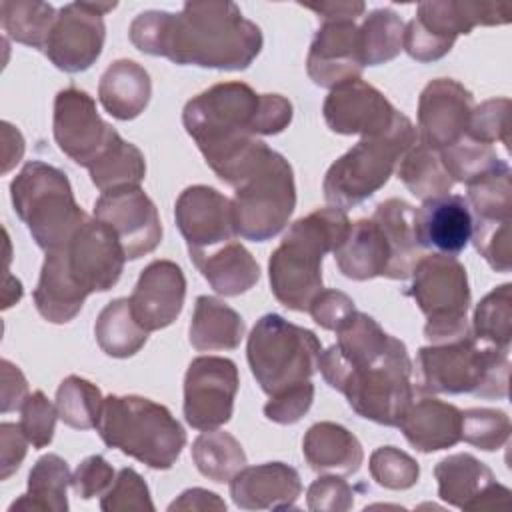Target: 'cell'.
<instances>
[{"label":"cell","instance_id":"obj_37","mask_svg":"<svg viewBox=\"0 0 512 512\" xmlns=\"http://www.w3.org/2000/svg\"><path fill=\"white\" fill-rule=\"evenodd\" d=\"M398 178L422 202L448 194L454 184L440 160V154L418 140L398 162Z\"/></svg>","mask_w":512,"mask_h":512},{"label":"cell","instance_id":"obj_1","mask_svg":"<svg viewBox=\"0 0 512 512\" xmlns=\"http://www.w3.org/2000/svg\"><path fill=\"white\" fill-rule=\"evenodd\" d=\"M128 36L144 54L214 70H246L264 44L260 28L226 0L186 2L178 14L146 10L132 20Z\"/></svg>","mask_w":512,"mask_h":512},{"label":"cell","instance_id":"obj_25","mask_svg":"<svg viewBox=\"0 0 512 512\" xmlns=\"http://www.w3.org/2000/svg\"><path fill=\"white\" fill-rule=\"evenodd\" d=\"M300 494V474L284 462L244 466L230 478V496L244 510H290Z\"/></svg>","mask_w":512,"mask_h":512},{"label":"cell","instance_id":"obj_15","mask_svg":"<svg viewBox=\"0 0 512 512\" xmlns=\"http://www.w3.org/2000/svg\"><path fill=\"white\" fill-rule=\"evenodd\" d=\"M94 218L112 228L124 248L126 260H138L154 252L162 240L156 204L140 186L102 192L94 202Z\"/></svg>","mask_w":512,"mask_h":512},{"label":"cell","instance_id":"obj_29","mask_svg":"<svg viewBox=\"0 0 512 512\" xmlns=\"http://www.w3.org/2000/svg\"><path fill=\"white\" fill-rule=\"evenodd\" d=\"M334 260L346 278L358 282L384 276L390 266V246L376 220L354 222L346 240L336 248Z\"/></svg>","mask_w":512,"mask_h":512},{"label":"cell","instance_id":"obj_40","mask_svg":"<svg viewBox=\"0 0 512 512\" xmlns=\"http://www.w3.org/2000/svg\"><path fill=\"white\" fill-rule=\"evenodd\" d=\"M4 32L20 44L44 50L56 20V10L38 0H4L0 4Z\"/></svg>","mask_w":512,"mask_h":512},{"label":"cell","instance_id":"obj_9","mask_svg":"<svg viewBox=\"0 0 512 512\" xmlns=\"http://www.w3.org/2000/svg\"><path fill=\"white\" fill-rule=\"evenodd\" d=\"M234 190L232 218L240 238L266 242L284 230L296 206V186L282 154L268 148Z\"/></svg>","mask_w":512,"mask_h":512},{"label":"cell","instance_id":"obj_26","mask_svg":"<svg viewBox=\"0 0 512 512\" xmlns=\"http://www.w3.org/2000/svg\"><path fill=\"white\" fill-rule=\"evenodd\" d=\"M396 426L416 450L436 452L460 442L462 412L438 398H420L412 400Z\"/></svg>","mask_w":512,"mask_h":512},{"label":"cell","instance_id":"obj_46","mask_svg":"<svg viewBox=\"0 0 512 512\" xmlns=\"http://www.w3.org/2000/svg\"><path fill=\"white\" fill-rule=\"evenodd\" d=\"M370 476L388 490H406L418 482V462L396 446H380L370 456Z\"/></svg>","mask_w":512,"mask_h":512},{"label":"cell","instance_id":"obj_33","mask_svg":"<svg viewBox=\"0 0 512 512\" xmlns=\"http://www.w3.org/2000/svg\"><path fill=\"white\" fill-rule=\"evenodd\" d=\"M244 338L242 316L212 296H198L190 322V344L200 352L234 350Z\"/></svg>","mask_w":512,"mask_h":512},{"label":"cell","instance_id":"obj_5","mask_svg":"<svg viewBox=\"0 0 512 512\" xmlns=\"http://www.w3.org/2000/svg\"><path fill=\"white\" fill-rule=\"evenodd\" d=\"M416 366L424 392L474 394L480 398H506L510 356L506 348H480L468 334L446 344H430L418 350Z\"/></svg>","mask_w":512,"mask_h":512},{"label":"cell","instance_id":"obj_49","mask_svg":"<svg viewBox=\"0 0 512 512\" xmlns=\"http://www.w3.org/2000/svg\"><path fill=\"white\" fill-rule=\"evenodd\" d=\"M472 242L480 256L496 272H510L512 246H510V220H474Z\"/></svg>","mask_w":512,"mask_h":512},{"label":"cell","instance_id":"obj_50","mask_svg":"<svg viewBox=\"0 0 512 512\" xmlns=\"http://www.w3.org/2000/svg\"><path fill=\"white\" fill-rule=\"evenodd\" d=\"M58 410L42 390L28 394L20 408V428L34 448H44L54 438Z\"/></svg>","mask_w":512,"mask_h":512},{"label":"cell","instance_id":"obj_20","mask_svg":"<svg viewBox=\"0 0 512 512\" xmlns=\"http://www.w3.org/2000/svg\"><path fill=\"white\" fill-rule=\"evenodd\" d=\"M322 114L328 128L336 134L378 136L392 128L400 112L380 90L356 78L330 90Z\"/></svg>","mask_w":512,"mask_h":512},{"label":"cell","instance_id":"obj_59","mask_svg":"<svg viewBox=\"0 0 512 512\" xmlns=\"http://www.w3.org/2000/svg\"><path fill=\"white\" fill-rule=\"evenodd\" d=\"M168 510H226V502L210 490L188 488L168 506Z\"/></svg>","mask_w":512,"mask_h":512},{"label":"cell","instance_id":"obj_11","mask_svg":"<svg viewBox=\"0 0 512 512\" xmlns=\"http://www.w3.org/2000/svg\"><path fill=\"white\" fill-rule=\"evenodd\" d=\"M338 392L358 416L396 426L414 400L412 360L406 344L392 336L388 348L374 362L350 372Z\"/></svg>","mask_w":512,"mask_h":512},{"label":"cell","instance_id":"obj_13","mask_svg":"<svg viewBox=\"0 0 512 512\" xmlns=\"http://www.w3.org/2000/svg\"><path fill=\"white\" fill-rule=\"evenodd\" d=\"M116 2H70L56 12L54 26L44 46L46 58L62 72L76 74L88 70L102 54L106 26L104 14Z\"/></svg>","mask_w":512,"mask_h":512},{"label":"cell","instance_id":"obj_57","mask_svg":"<svg viewBox=\"0 0 512 512\" xmlns=\"http://www.w3.org/2000/svg\"><path fill=\"white\" fill-rule=\"evenodd\" d=\"M2 404L0 410L2 414L10 410H20L24 400L28 398V384L24 374L20 372L18 366H14L10 360H2Z\"/></svg>","mask_w":512,"mask_h":512},{"label":"cell","instance_id":"obj_16","mask_svg":"<svg viewBox=\"0 0 512 512\" xmlns=\"http://www.w3.org/2000/svg\"><path fill=\"white\" fill-rule=\"evenodd\" d=\"M60 250L70 276L88 296L110 290L122 276L124 248L112 228L98 218H88Z\"/></svg>","mask_w":512,"mask_h":512},{"label":"cell","instance_id":"obj_19","mask_svg":"<svg viewBox=\"0 0 512 512\" xmlns=\"http://www.w3.org/2000/svg\"><path fill=\"white\" fill-rule=\"evenodd\" d=\"M174 218L186 240L188 254L208 252L238 234L232 218V200L210 186H188L174 204Z\"/></svg>","mask_w":512,"mask_h":512},{"label":"cell","instance_id":"obj_53","mask_svg":"<svg viewBox=\"0 0 512 512\" xmlns=\"http://www.w3.org/2000/svg\"><path fill=\"white\" fill-rule=\"evenodd\" d=\"M116 474L114 468L108 464L106 458L94 454L84 458L72 474V490L82 500H90L94 496H102L114 482Z\"/></svg>","mask_w":512,"mask_h":512},{"label":"cell","instance_id":"obj_55","mask_svg":"<svg viewBox=\"0 0 512 512\" xmlns=\"http://www.w3.org/2000/svg\"><path fill=\"white\" fill-rule=\"evenodd\" d=\"M292 122V104L280 94H260L256 134H280Z\"/></svg>","mask_w":512,"mask_h":512},{"label":"cell","instance_id":"obj_28","mask_svg":"<svg viewBox=\"0 0 512 512\" xmlns=\"http://www.w3.org/2000/svg\"><path fill=\"white\" fill-rule=\"evenodd\" d=\"M414 212L416 208L406 200L388 198L380 202L372 214L390 246V266L384 274L386 278H410L414 266L422 258V248L414 230Z\"/></svg>","mask_w":512,"mask_h":512},{"label":"cell","instance_id":"obj_38","mask_svg":"<svg viewBox=\"0 0 512 512\" xmlns=\"http://www.w3.org/2000/svg\"><path fill=\"white\" fill-rule=\"evenodd\" d=\"M192 460L202 476L212 482H230L246 466L240 442L224 430H204L192 444Z\"/></svg>","mask_w":512,"mask_h":512},{"label":"cell","instance_id":"obj_45","mask_svg":"<svg viewBox=\"0 0 512 512\" xmlns=\"http://www.w3.org/2000/svg\"><path fill=\"white\" fill-rule=\"evenodd\" d=\"M510 438V418L494 408H470L462 412L460 440L492 452L500 450Z\"/></svg>","mask_w":512,"mask_h":512},{"label":"cell","instance_id":"obj_18","mask_svg":"<svg viewBox=\"0 0 512 512\" xmlns=\"http://www.w3.org/2000/svg\"><path fill=\"white\" fill-rule=\"evenodd\" d=\"M474 96L452 78H436L418 98V142L440 152L460 142L470 124Z\"/></svg>","mask_w":512,"mask_h":512},{"label":"cell","instance_id":"obj_31","mask_svg":"<svg viewBox=\"0 0 512 512\" xmlns=\"http://www.w3.org/2000/svg\"><path fill=\"white\" fill-rule=\"evenodd\" d=\"M302 452L316 472L354 474L364 460L358 438L336 422H316L310 426L302 440Z\"/></svg>","mask_w":512,"mask_h":512},{"label":"cell","instance_id":"obj_3","mask_svg":"<svg viewBox=\"0 0 512 512\" xmlns=\"http://www.w3.org/2000/svg\"><path fill=\"white\" fill-rule=\"evenodd\" d=\"M352 222L336 206L318 208L298 218L284 234L268 260L274 298L296 312H308L312 300L324 290L322 258L346 240Z\"/></svg>","mask_w":512,"mask_h":512},{"label":"cell","instance_id":"obj_17","mask_svg":"<svg viewBox=\"0 0 512 512\" xmlns=\"http://www.w3.org/2000/svg\"><path fill=\"white\" fill-rule=\"evenodd\" d=\"M52 132L58 148L84 168L94 164L116 134L100 118L94 98L74 86L56 94Z\"/></svg>","mask_w":512,"mask_h":512},{"label":"cell","instance_id":"obj_58","mask_svg":"<svg viewBox=\"0 0 512 512\" xmlns=\"http://www.w3.org/2000/svg\"><path fill=\"white\" fill-rule=\"evenodd\" d=\"M322 18V22H334V20H350L354 22L362 12L366 10V4L360 0H330V2H310V4H300Z\"/></svg>","mask_w":512,"mask_h":512},{"label":"cell","instance_id":"obj_42","mask_svg":"<svg viewBox=\"0 0 512 512\" xmlns=\"http://www.w3.org/2000/svg\"><path fill=\"white\" fill-rule=\"evenodd\" d=\"M58 418L76 430H90L98 426L102 412V392L96 384L80 376H68L56 390Z\"/></svg>","mask_w":512,"mask_h":512},{"label":"cell","instance_id":"obj_23","mask_svg":"<svg viewBox=\"0 0 512 512\" xmlns=\"http://www.w3.org/2000/svg\"><path fill=\"white\" fill-rule=\"evenodd\" d=\"M306 70L314 84L334 88L362 76L358 26L350 20L322 22L306 58Z\"/></svg>","mask_w":512,"mask_h":512},{"label":"cell","instance_id":"obj_44","mask_svg":"<svg viewBox=\"0 0 512 512\" xmlns=\"http://www.w3.org/2000/svg\"><path fill=\"white\" fill-rule=\"evenodd\" d=\"M438 154L450 178L454 182H464V184H470L472 180H476L478 176H482L484 172H488L500 162V158L490 146L474 142L468 136H464L454 146L440 150Z\"/></svg>","mask_w":512,"mask_h":512},{"label":"cell","instance_id":"obj_7","mask_svg":"<svg viewBox=\"0 0 512 512\" xmlns=\"http://www.w3.org/2000/svg\"><path fill=\"white\" fill-rule=\"evenodd\" d=\"M416 140V128L404 114H398L384 134L362 136L328 168L322 182L326 202L346 210L370 198L388 182L396 164Z\"/></svg>","mask_w":512,"mask_h":512},{"label":"cell","instance_id":"obj_8","mask_svg":"<svg viewBox=\"0 0 512 512\" xmlns=\"http://www.w3.org/2000/svg\"><path fill=\"white\" fill-rule=\"evenodd\" d=\"M320 352L322 342L312 330L280 314H264L256 320L246 344L250 370L268 396L308 382L318 370Z\"/></svg>","mask_w":512,"mask_h":512},{"label":"cell","instance_id":"obj_10","mask_svg":"<svg viewBox=\"0 0 512 512\" xmlns=\"http://www.w3.org/2000/svg\"><path fill=\"white\" fill-rule=\"evenodd\" d=\"M406 294L426 316L424 336L432 344H446L472 334L466 318L470 308L468 276L454 256H422L412 270V284Z\"/></svg>","mask_w":512,"mask_h":512},{"label":"cell","instance_id":"obj_2","mask_svg":"<svg viewBox=\"0 0 512 512\" xmlns=\"http://www.w3.org/2000/svg\"><path fill=\"white\" fill-rule=\"evenodd\" d=\"M260 94L244 82H220L190 98L182 122L216 176L236 186L268 152L256 134Z\"/></svg>","mask_w":512,"mask_h":512},{"label":"cell","instance_id":"obj_43","mask_svg":"<svg viewBox=\"0 0 512 512\" xmlns=\"http://www.w3.org/2000/svg\"><path fill=\"white\" fill-rule=\"evenodd\" d=\"M472 336L496 348L510 350L512 340V284H500L488 292L474 310Z\"/></svg>","mask_w":512,"mask_h":512},{"label":"cell","instance_id":"obj_35","mask_svg":"<svg viewBox=\"0 0 512 512\" xmlns=\"http://www.w3.org/2000/svg\"><path fill=\"white\" fill-rule=\"evenodd\" d=\"M94 336L102 352L112 358L134 356L148 340V332L136 322L128 298H116L100 310Z\"/></svg>","mask_w":512,"mask_h":512},{"label":"cell","instance_id":"obj_6","mask_svg":"<svg viewBox=\"0 0 512 512\" xmlns=\"http://www.w3.org/2000/svg\"><path fill=\"white\" fill-rule=\"evenodd\" d=\"M14 212L44 250L66 246L88 220L76 204L68 176L40 160H30L10 182Z\"/></svg>","mask_w":512,"mask_h":512},{"label":"cell","instance_id":"obj_30","mask_svg":"<svg viewBox=\"0 0 512 512\" xmlns=\"http://www.w3.org/2000/svg\"><path fill=\"white\" fill-rule=\"evenodd\" d=\"M210 288L222 296H240L260 280V266L240 242H226L208 252L190 254Z\"/></svg>","mask_w":512,"mask_h":512},{"label":"cell","instance_id":"obj_51","mask_svg":"<svg viewBox=\"0 0 512 512\" xmlns=\"http://www.w3.org/2000/svg\"><path fill=\"white\" fill-rule=\"evenodd\" d=\"M314 400V384L302 382L290 386L264 404V416L276 424H296L312 406Z\"/></svg>","mask_w":512,"mask_h":512},{"label":"cell","instance_id":"obj_34","mask_svg":"<svg viewBox=\"0 0 512 512\" xmlns=\"http://www.w3.org/2000/svg\"><path fill=\"white\" fill-rule=\"evenodd\" d=\"M72 482V474L68 470L66 460L58 454H44L36 460L28 474V490L18 500L10 504V512L14 510H52L66 512L68 498L66 490Z\"/></svg>","mask_w":512,"mask_h":512},{"label":"cell","instance_id":"obj_32","mask_svg":"<svg viewBox=\"0 0 512 512\" xmlns=\"http://www.w3.org/2000/svg\"><path fill=\"white\" fill-rule=\"evenodd\" d=\"M152 82L148 72L134 60L112 62L100 78L98 100L118 120H134L150 102Z\"/></svg>","mask_w":512,"mask_h":512},{"label":"cell","instance_id":"obj_21","mask_svg":"<svg viewBox=\"0 0 512 512\" xmlns=\"http://www.w3.org/2000/svg\"><path fill=\"white\" fill-rule=\"evenodd\" d=\"M438 496L462 510L508 506L510 490L496 482L494 472L472 454H452L434 466Z\"/></svg>","mask_w":512,"mask_h":512},{"label":"cell","instance_id":"obj_60","mask_svg":"<svg viewBox=\"0 0 512 512\" xmlns=\"http://www.w3.org/2000/svg\"><path fill=\"white\" fill-rule=\"evenodd\" d=\"M24 154V140L22 134L8 122H2V172H8L14 164L20 162Z\"/></svg>","mask_w":512,"mask_h":512},{"label":"cell","instance_id":"obj_52","mask_svg":"<svg viewBox=\"0 0 512 512\" xmlns=\"http://www.w3.org/2000/svg\"><path fill=\"white\" fill-rule=\"evenodd\" d=\"M306 504L314 512H346L354 506V490L338 476H320L310 484Z\"/></svg>","mask_w":512,"mask_h":512},{"label":"cell","instance_id":"obj_54","mask_svg":"<svg viewBox=\"0 0 512 512\" xmlns=\"http://www.w3.org/2000/svg\"><path fill=\"white\" fill-rule=\"evenodd\" d=\"M312 320L324 330H338L354 312V300L340 290H322L308 308Z\"/></svg>","mask_w":512,"mask_h":512},{"label":"cell","instance_id":"obj_14","mask_svg":"<svg viewBox=\"0 0 512 512\" xmlns=\"http://www.w3.org/2000/svg\"><path fill=\"white\" fill-rule=\"evenodd\" d=\"M238 368L230 358L198 356L184 376V418L196 430H216L234 412Z\"/></svg>","mask_w":512,"mask_h":512},{"label":"cell","instance_id":"obj_4","mask_svg":"<svg viewBox=\"0 0 512 512\" xmlns=\"http://www.w3.org/2000/svg\"><path fill=\"white\" fill-rule=\"evenodd\" d=\"M102 442L154 470H168L186 446V432L172 412L144 396L104 398L96 426Z\"/></svg>","mask_w":512,"mask_h":512},{"label":"cell","instance_id":"obj_56","mask_svg":"<svg viewBox=\"0 0 512 512\" xmlns=\"http://www.w3.org/2000/svg\"><path fill=\"white\" fill-rule=\"evenodd\" d=\"M26 444L28 438L24 436L20 424L2 422L0 424V478L8 480L18 468L20 462L26 456Z\"/></svg>","mask_w":512,"mask_h":512},{"label":"cell","instance_id":"obj_24","mask_svg":"<svg viewBox=\"0 0 512 512\" xmlns=\"http://www.w3.org/2000/svg\"><path fill=\"white\" fill-rule=\"evenodd\" d=\"M474 218L464 196L442 194L422 202L414 212V230L420 248L456 256L472 240Z\"/></svg>","mask_w":512,"mask_h":512},{"label":"cell","instance_id":"obj_36","mask_svg":"<svg viewBox=\"0 0 512 512\" xmlns=\"http://www.w3.org/2000/svg\"><path fill=\"white\" fill-rule=\"evenodd\" d=\"M88 172L92 184L100 192H108L124 186H140L146 176V162L144 154L116 132Z\"/></svg>","mask_w":512,"mask_h":512},{"label":"cell","instance_id":"obj_47","mask_svg":"<svg viewBox=\"0 0 512 512\" xmlns=\"http://www.w3.org/2000/svg\"><path fill=\"white\" fill-rule=\"evenodd\" d=\"M100 508L104 512H130V510H154L150 490L142 476L134 468H122L112 486L102 494Z\"/></svg>","mask_w":512,"mask_h":512},{"label":"cell","instance_id":"obj_48","mask_svg":"<svg viewBox=\"0 0 512 512\" xmlns=\"http://www.w3.org/2000/svg\"><path fill=\"white\" fill-rule=\"evenodd\" d=\"M508 112H510V100L508 98H492L482 102L480 106H474L468 132L466 136L480 144H494L500 142L504 148H508Z\"/></svg>","mask_w":512,"mask_h":512},{"label":"cell","instance_id":"obj_12","mask_svg":"<svg viewBox=\"0 0 512 512\" xmlns=\"http://www.w3.org/2000/svg\"><path fill=\"white\" fill-rule=\"evenodd\" d=\"M510 14L508 4L494 2H420L416 16L404 26L402 50L418 62H434L450 52L460 34H470L476 26L508 24Z\"/></svg>","mask_w":512,"mask_h":512},{"label":"cell","instance_id":"obj_39","mask_svg":"<svg viewBox=\"0 0 512 512\" xmlns=\"http://www.w3.org/2000/svg\"><path fill=\"white\" fill-rule=\"evenodd\" d=\"M466 186V202L474 220H512V170L508 162L500 160Z\"/></svg>","mask_w":512,"mask_h":512},{"label":"cell","instance_id":"obj_41","mask_svg":"<svg viewBox=\"0 0 512 512\" xmlns=\"http://www.w3.org/2000/svg\"><path fill=\"white\" fill-rule=\"evenodd\" d=\"M360 56L364 66H378L396 58L402 50L404 22L392 8L372 10L358 26Z\"/></svg>","mask_w":512,"mask_h":512},{"label":"cell","instance_id":"obj_22","mask_svg":"<svg viewBox=\"0 0 512 512\" xmlns=\"http://www.w3.org/2000/svg\"><path fill=\"white\" fill-rule=\"evenodd\" d=\"M186 298V278L172 260H154L138 276L130 294V308L136 322L146 330L170 326L182 312Z\"/></svg>","mask_w":512,"mask_h":512},{"label":"cell","instance_id":"obj_27","mask_svg":"<svg viewBox=\"0 0 512 512\" xmlns=\"http://www.w3.org/2000/svg\"><path fill=\"white\" fill-rule=\"evenodd\" d=\"M32 298L38 314L52 324H66L82 310L88 294L70 276L60 248L46 252Z\"/></svg>","mask_w":512,"mask_h":512}]
</instances>
